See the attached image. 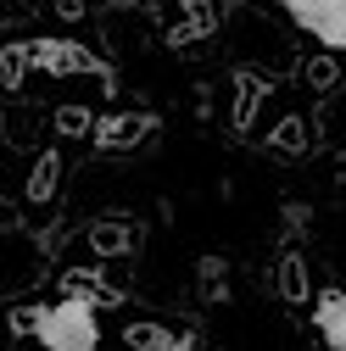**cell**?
<instances>
[{
	"mask_svg": "<svg viewBox=\"0 0 346 351\" xmlns=\"http://www.w3.org/2000/svg\"><path fill=\"white\" fill-rule=\"evenodd\" d=\"M17 329H28L45 351H101V324L95 306L84 301H51V306H23L12 313Z\"/></svg>",
	"mask_w": 346,
	"mask_h": 351,
	"instance_id": "obj_1",
	"label": "cell"
},
{
	"mask_svg": "<svg viewBox=\"0 0 346 351\" xmlns=\"http://www.w3.org/2000/svg\"><path fill=\"white\" fill-rule=\"evenodd\" d=\"M301 34H313L330 56H346V0H274Z\"/></svg>",
	"mask_w": 346,
	"mask_h": 351,
	"instance_id": "obj_2",
	"label": "cell"
},
{
	"mask_svg": "<svg viewBox=\"0 0 346 351\" xmlns=\"http://www.w3.org/2000/svg\"><path fill=\"white\" fill-rule=\"evenodd\" d=\"M28 56L39 73H51V78H78V73H106V62L90 51V45H78V39H28Z\"/></svg>",
	"mask_w": 346,
	"mask_h": 351,
	"instance_id": "obj_3",
	"label": "cell"
},
{
	"mask_svg": "<svg viewBox=\"0 0 346 351\" xmlns=\"http://www.w3.org/2000/svg\"><path fill=\"white\" fill-rule=\"evenodd\" d=\"M146 134H157V117H151V112H101L90 145H95L101 156H123V151H135Z\"/></svg>",
	"mask_w": 346,
	"mask_h": 351,
	"instance_id": "obj_4",
	"label": "cell"
},
{
	"mask_svg": "<svg viewBox=\"0 0 346 351\" xmlns=\"http://www.w3.org/2000/svg\"><path fill=\"white\" fill-rule=\"evenodd\" d=\"M274 290H279V301L285 306H319V290H313V268H308V256H301L296 245H285L279 251V262H274Z\"/></svg>",
	"mask_w": 346,
	"mask_h": 351,
	"instance_id": "obj_5",
	"label": "cell"
},
{
	"mask_svg": "<svg viewBox=\"0 0 346 351\" xmlns=\"http://www.w3.org/2000/svg\"><path fill=\"white\" fill-rule=\"evenodd\" d=\"M128 351H196V329H173V324H128L123 329Z\"/></svg>",
	"mask_w": 346,
	"mask_h": 351,
	"instance_id": "obj_6",
	"label": "cell"
},
{
	"mask_svg": "<svg viewBox=\"0 0 346 351\" xmlns=\"http://www.w3.org/2000/svg\"><path fill=\"white\" fill-rule=\"evenodd\" d=\"M274 95V78L268 73H251V67H235V134H251V117Z\"/></svg>",
	"mask_w": 346,
	"mask_h": 351,
	"instance_id": "obj_7",
	"label": "cell"
},
{
	"mask_svg": "<svg viewBox=\"0 0 346 351\" xmlns=\"http://www.w3.org/2000/svg\"><path fill=\"white\" fill-rule=\"evenodd\" d=\"M218 34V6L212 0H179V23L168 28L173 45H196V39H212Z\"/></svg>",
	"mask_w": 346,
	"mask_h": 351,
	"instance_id": "obj_8",
	"label": "cell"
},
{
	"mask_svg": "<svg viewBox=\"0 0 346 351\" xmlns=\"http://www.w3.org/2000/svg\"><path fill=\"white\" fill-rule=\"evenodd\" d=\"M268 151H279L285 162H301L313 151V123L301 112H279V123L268 128Z\"/></svg>",
	"mask_w": 346,
	"mask_h": 351,
	"instance_id": "obj_9",
	"label": "cell"
},
{
	"mask_svg": "<svg viewBox=\"0 0 346 351\" xmlns=\"http://www.w3.org/2000/svg\"><path fill=\"white\" fill-rule=\"evenodd\" d=\"M135 245H140L135 217H101V223H90V251L95 256H128Z\"/></svg>",
	"mask_w": 346,
	"mask_h": 351,
	"instance_id": "obj_10",
	"label": "cell"
},
{
	"mask_svg": "<svg viewBox=\"0 0 346 351\" xmlns=\"http://www.w3.org/2000/svg\"><path fill=\"white\" fill-rule=\"evenodd\" d=\"M56 190H62V151H56V145H45V151L34 156V167H28L23 195H28V206H45Z\"/></svg>",
	"mask_w": 346,
	"mask_h": 351,
	"instance_id": "obj_11",
	"label": "cell"
},
{
	"mask_svg": "<svg viewBox=\"0 0 346 351\" xmlns=\"http://www.w3.org/2000/svg\"><path fill=\"white\" fill-rule=\"evenodd\" d=\"M62 301H84V306H117V301H123V290H117V285H106L101 274H84V268H73V274H62Z\"/></svg>",
	"mask_w": 346,
	"mask_h": 351,
	"instance_id": "obj_12",
	"label": "cell"
},
{
	"mask_svg": "<svg viewBox=\"0 0 346 351\" xmlns=\"http://www.w3.org/2000/svg\"><path fill=\"white\" fill-rule=\"evenodd\" d=\"M313 329L330 351H346V295L341 290H324L319 306H313Z\"/></svg>",
	"mask_w": 346,
	"mask_h": 351,
	"instance_id": "obj_13",
	"label": "cell"
},
{
	"mask_svg": "<svg viewBox=\"0 0 346 351\" xmlns=\"http://www.w3.org/2000/svg\"><path fill=\"white\" fill-rule=\"evenodd\" d=\"M196 274H201V301H229V262L224 256H201L196 262Z\"/></svg>",
	"mask_w": 346,
	"mask_h": 351,
	"instance_id": "obj_14",
	"label": "cell"
},
{
	"mask_svg": "<svg viewBox=\"0 0 346 351\" xmlns=\"http://www.w3.org/2000/svg\"><path fill=\"white\" fill-rule=\"evenodd\" d=\"M95 123H101V112H90V106H56V134L62 140H95Z\"/></svg>",
	"mask_w": 346,
	"mask_h": 351,
	"instance_id": "obj_15",
	"label": "cell"
},
{
	"mask_svg": "<svg viewBox=\"0 0 346 351\" xmlns=\"http://www.w3.org/2000/svg\"><path fill=\"white\" fill-rule=\"evenodd\" d=\"M28 67H34V56H28V39H17V45H6V51H0V84H6V90H17Z\"/></svg>",
	"mask_w": 346,
	"mask_h": 351,
	"instance_id": "obj_16",
	"label": "cell"
},
{
	"mask_svg": "<svg viewBox=\"0 0 346 351\" xmlns=\"http://www.w3.org/2000/svg\"><path fill=\"white\" fill-rule=\"evenodd\" d=\"M301 67H308V84H313V90H330V84L341 78V62L324 51V56H313V62H301Z\"/></svg>",
	"mask_w": 346,
	"mask_h": 351,
	"instance_id": "obj_17",
	"label": "cell"
},
{
	"mask_svg": "<svg viewBox=\"0 0 346 351\" xmlns=\"http://www.w3.org/2000/svg\"><path fill=\"white\" fill-rule=\"evenodd\" d=\"M62 6V17H84V0H56Z\"/></svg>",
	"mask_w": 346,
	"mask_h": 351,
	"instance_id": "obj_18",
	"label": "cell"
},
{
	"mask_svg": "<svg viewBox=\"0 0 346 351\" xmlns=\"http://www.w3.org/2000/svg\"><path fill=\"white\" fill-rule=\"evenodd\" d=\"M106 6H117V12H128V6H140V0H106Z\"/></svg>",
	"mask_w": 346,
	"mask_h": 351,
	"instance_id": "obj_19",
	"label": "cell"
}]
</instances>
